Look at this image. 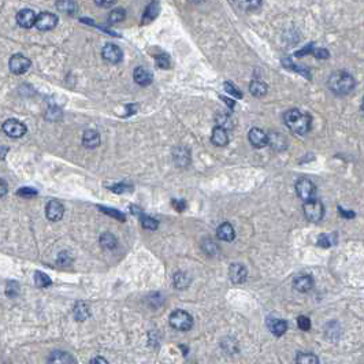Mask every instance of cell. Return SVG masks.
Wrapping results in <instances>:
<instances>
[{
    "label": "cell",
    "instance_id": "1",
    "mask_svg": "<svg viewBox=\"0 0 364 364\" xmlns=\"http://www.w3.org/2000/svg\"><path fill=\"white\" fill-rule=\"evenodd\" d=\"M284 121H285L286 126L298 136L307 134L311 129V117H308L307 114H304L296 108L286 111L284 115Z\"/></svg>",
    "mask_w": 364,
    "mask_h": 364
},
{
    "label": "cell",
    "instance_id": "2",
    "mask_svg": "<svg viewBox=\"0 0 364 364\" xmlns=\"http://www.w3.org/2000/svg\"><path fill=\"white\" fill-rule=\"evenodd\" d=\"M327 85H329L330 91H333L335 95L344 96V95H348V93H351L355 89L356 82L355 78L348 71L341 70L335 71V73L330 75Z\"/></svg>",
    "mask_w": 364,
    "mask_h": 364
},
{
    "label": "cell",
    "instance_id": "3",
    "mask_svg": "<svg viewBox=\"0 0 364 364\" xmlns=\"http://www.w3.org/2000/svg\"><path fill=\"white\" fill-rule=\"evenodd\" d=\"M170 325L176 330L181 331H188L193 326V318L190 314L182 310H177L170 315Z\"/></svg>",
    "mask_w": 364,
    "mask_h": 364
},
{
    "label": "cell",
    "instance_id": "4",
    "mask_svg": "<svg viewBox=\"0 0 364 364\" xmlns=\"http://www.w3.org/2000/svg\"><path fill=\"white\" fill-rule=\"evenodd\" d=\"M296 193H297L298 198L305 203L315 200V184H314L311 180H308V178H300V180L296 182Z\"/></svg>",
    "mask_w": 364,
    "mask_h": 364
},
{
    "label": "cell",
    "instance_id": "5",
    "mask_svg": "<svg viewBox=\"0 0 364 364\" xmlns=\"http://www.w3.org/2000/svg\"><path fill=\"white\" fill-rule=\"evenodd\" d=\"M304 215L310 222H319L325 216V207L318 200L304 203Z\"/></svg>",
    "mask_w": 364,
    "mask_h": 364
},
{
    "label": "cell",
    "instance_id": "6",
    "mask_svg": "<svg viewBox=\"0 0 364 364\" xmlns=\"http://www.w3.org/2000/svg\"><path fill=\"white\" fill-rule=\"evenodd\" d=\"M31 59L23 57L22 53H15L10 59V71L15 75H22L31 69Z\"/></svg>",
    "mask_w": 364,
    "mask_h": 364
},
{
    "label": "cell",
    "instance_id": "7",
    "mask_svg": "<svg viewBox=\"0 0 364 364\" xmlns=\"http://www.w3.org/2000/svg\"><path fill=\"white\" fill-rule=\"evenodd\" d=\"M26 126L18 119H7L3 123V132L11 138H21L26 133Z\"/></svg>",
    "mask_w": 364,
    "mask_h": 364
},
{
    "label": "cell",
    "instance_id": "8",
    "mask_svg": "<svg viewBox=\"0 0 364 364\" xmlns=\"http://www.w3.org/2000/svg\"><path fill=\"white\" fill-rule=\"evenodd\" d=\"M58 25V17L52 13H41L36 17L35 26L41 32L52 31Z\"/></svg>",
    "mask_w": 364,
    "mask_h": 364
},
{
    "label": "cell",
    "instance_id": "9",
    "mask_svg": "<svg viewBox=\"0 0 364 364\" xmlns=\"http://www.w3.org/2000/svg\"><path fill=\"white\" fill-rule=\"evenodd\" d=\"M101 55L104 58L105 61L110 62L113 65H117L119 62H122L123 59V52L122 49L119 48L117 44H105L103 51H101Z\"/></svg>",
    "mask_w": 364,
    "mask_h": 364
},
{
    "label": "cell",
    "instance_id": "10",
    "mask_svg": "<svg viewBox=\"0 0 364 364\" xmlns=\"http://www.w3.org/2000/svg\"><path fill=\"white\" fill-rule=\"evenodd\" d=\"M63 214H65V207L58 200H51V202H48L47 207H45V215H47L48 220H51V222L61 220L63 218Z\"/></svg>",
    "mask_w": 364,
    "mask_h": 364
},
{
    "label": "cell",
    "instance_id": "11",
    "mask_svg": "<svg viewBox=\"0 0 364 364\" xmlns=\"http://www.w3.org/2000/svg\"><path fill=\"white\" fill-rule=\"evenodd\" d=\"M229 276H230V281L233 284H244L246 281V276H248V271L246 268L240 263H234L230 266L229 268Z\"/></svg>",
    "mask_w": 364,
    "mask_h": 364
},
{
    "label": "cell",
    "instance_id": "12",
    "mask_svg": "<svg viewBox=\"0 0 364 364\" xmlns=\"http://www.w3.org/2000/svg\"><path fill=\"white\" fill-rule=\"evenodd\" d=\"M36 17H37V15H36L33 10L23 9L17 14V22L21 27L31 29L32 26H35Z\"/></svg>",
    "mask_w": 364,
    "mask_h": 364
},
{
    "label": "cell",
    "instance_id": "13",
    "mask_svg": "<svg viewBox=\"0 0 364 364\" xmlns=\"http://www.w3.org/2000/svg\"><path fill=\"white\" fill-rule=\"evenodd\" d=\"M248 138H249L250 144L254 145L255 148H263V147H266V145L268 144L267 134H266L262 129H258V127L250 129Z\"/></svg>",
    "mask_w": 364,
    "mask_h": 364
},
{
    "label": "cell",
    "instance_id": "14",
    "mask_svg": "<svg viewBox=\"0 0 364 364\" xmlns=\"http://www.w3.org/2000/svg\"><path fill=\"white\" fill-rule=\"evenodd\" d=\"M267 327L274 335L281 337V335H284V334L286 333V330H288V322L284 319H279V318H268Z\"/></svg>",
    "mask_w": 364,
    "mask_h": 364
},
{
    "label": "cell",
    "instance_id": "15",
    "mask_svg": "<svg viewBox=\"0 0 364 364\" xmlns=\"http://www.w3.org/2000/svg\"><path fill=\"white\" fill-rule=\"evenodd\" d=\"M48 364H75V360L69 352L53 351L48 357Z\"/></svg>",
    "mask_w": 364,
    "mask_h": 364
},
{
    "label": "cell",
    "instance_id": "16",
    "mask_svg": "<svg viewBox=\"0 0 364 364\" xmlns=\"http://www.w3.org/2000/svg\"><path fill=\"white\" fill-rule=\"evenodd\" d=\"M216 237L222 240V241L230 242L236 238V232H234V228L232 225L225 222V223L219 225L218 229H216Z\"/></svg>",
    "mask_w": 364,
    "mask_h": 364
},
{
    "label": "cell",
    "instance_id": "17",
    "mask_svg": "<svg viewBox=\"0 0 364 364\" xmlns=\"http://www.w3.org/2000/svg\"><path fill=\"white\" fill-rule=\"evenodd\" d=\"M133 77H134V81H136L138 85H141V87H147V85H149V83L152 82V79H154L152 73H151L148 69H145V67H137L134 73H133Z\"/></svg>",
    "mask_w": 364,
    "mask_h": 364
},
{
    "label": "cell",
    "instance_id": "18",
    "mask_svg": "<svg viewBox=\"0 0 364 364\" xmlns=\"http://www.w3.org/2000/svg\"><path fill=\"white\" fill-rule=\"evenodd\" d=\"M314 286V279L311 275H298L293 279V288L297 292H308Z\"/></svg>",
    "mask_w": 364,
    "mask_h": 364
},
{
    "label": "cell",
    "instance_id": "19",
    "mask_svg": "<svg viewBox=\"0 0 364 364\" xmlns=\"http://www.w3.org/2000/svg\"><path fill=\"white\" fill-rule=\"evenodd\" d=\"M82 144L83 147L91 149L99 147V145H100V136H99V133H97L96 130H87V132L83 133Z\"/></svg>",
    "mask_w": 364,
    "mask_h": 364
},
{
    "label": "cell",
    "instance_id": "20",
    "mask_svg": "<svg viewBox=\"0 0 364 364\" xmlns=\"http://www.w3.org/2000/svg\"><path fill=\"white\" fill-rule=\"evenodd\" d=\"M211 141H212V144L216 145V147H225V145H228V132L223 130V129H220V127H215L214 132H212V136H211Z\"/></svg>",
    "mask_w": 364,
    "mask_h": 364
},
{
    "label": "cell",
    "instance_id": "21",
    "mask_svg": "<svg viewBox=\"0 0 364 364\" xmlns=\"http://www.w3.org/2000/svg\"><path fill=\"white\" fill-rule=\"evenodd\" d=\"M73 312H74L75 320H78V322H83V320H87L91 316L89 307L83 301H78V303L75 304Z\"/></svg>",
    "mask_w": 364,
    "mask_h": 364
},
{
    "label": "cell",
    "instance_id": "22",
    "mask_svg": "<svg viewBox=\"0 0 364 364\" xmlns=\"http://www.w3.org/2000/svg\"><path fill=\"white\" fill-rule=\"evenodd\" d=\"M174 160L178 166H186L190 162V152L182 147L174 149Z\"/></svg>",
    "mask_w": 364,
    "mask_h": 364
},
{
    "label": "cell",
    "instance_id": "23",
    "mask_svg": "<svg viewBox=\"0 0 364 364\" xmlns=\"http://www.w3.org/2000/svg\"><path fill=\"white\" fill-rule=\"evenodd\" d=\"M216 125L218 126L216 127H220V129H223V130H232L233 127H234V121H233V118L230 117L229 114H226V113H222V114H218L216 115Z\"/></svg>",
    "mask_w": 364,
    "mask_h": 364
},
{
    "label": "cell",
    "instance_id": "24",
    "mask_svg": "<svg viewBox=\"0 0 364 364\" xmlns=\"http://www.w3.org/2000/svg\"><path fill=\"white\" fill-rule=\"evenodd\" d=\"M158 15H159V3L152 2V3L145 9V13L144 15H143V23L152 22Z\"/></svg>",
    "mask_w": 364,
    "mask_h": 364
},
{
    "label": "cell",
    "instance_id": "25",
    "mask_svg": "<svg viewBox=\"0 0 364 364\" xmlns=\"http://www.w3.org/2000/svg\"><path fill=\"white\" fill-rule=\"evenodd\" d=\"M249 92L256 97H262L267 93V85L259 79H255L249 83Z\"/></svg>",
    "mask_w": 364,
    "mask_h": 364
},
{
    "label": "cell",
    "instance_id": "26",
    "mask_svg": "<svg viewBox=\"0 0 364 364\" xmlns=\"http://www.w3.org/2000/svg\"><path fill=\"white\" fill-rule=\"evenodd\" d=\"M100 245L104 248V249H114L118 245V240L115 237L114 234L111 233H104L100 236Z\"/></svg>",
    "mask_w": 364,
    "mask_h": 364
},
{
    "label": "cell",
    "instance_id": "27",
    "mask_svg": "<svg viewBox=\"0 0 364 364\" xmlns=\"http://www.w3.org/2000/svg\"><path fill=\"white\" fill-rule=\"evenodd\" d=\"M296 364H319V359L314 353L303 352V353H298L296 357Z\"/></svg>",
    "mask_w": 364,
    "mask_h": 364
},
{
    "label": "cell",
    "instance_id": "28",
    "mask_svg": "<svg viewBox=\"0 0 364 364\" xmlns=\"http://www.w3.org/2000/svg\"><path fill=\"white\" fill-rule=\"evenodd\" d=\"M189 282H190V278L186 272H177L174 275V286L177 289H185L189 285Z\"/></svg>",
    "mask_w": 364,
    "mask_h": 364
},
{
    "label": "cell",
    "instance_id": "29",
    "mask_svg": "<svg viewBox=\"0 0 364 364\" xmlns=\"http://www.w3.org/2000/svg\"><path fill=\"white\" fill-rule=\"evenodd\" d=\"M35 284H36V286H39V288H47V286H49L51 284H52V281H51V278H49L47 274H44V272L36 271L35 272Z\"/></svg>",
    "mask_w": 364,
    "mask_h": 364
},
{
    "label": "cell",
    "instance_id": "30",
    "mask_svg": "<svg viewBox=\"0 0 364 364\" xmlns=\"http://www.w3.org/2000/svg\"><path fill=\"white\" fill-rule=\"evenodd\" d=\"M126 17V11L123 9H115L113 10L108 15V22L110 23H119L122 22Z\"/></svg>",
    "mask_w": 364,
    "mask_h": 364
},
{
    "label": "cell",
    "instance_id": "31",
    "mask_svg": "<svg viewBox=\"0 0 364 364\" xmlns=\"http://www.w3.org/2000/svg\"><path fill=\"white\" fill-rule=\"evenodd\" d=\"M57 7L63 13L67 14H74L77 11V3L75 2H58Z\"/></svg>",
    "mask_w": 364,
    "mask_h": 364
},
{
    "label": "cell",
    "instance_id": "32",
    "mask_svg": "<svg viewBox=\"0 0 364 364\" xmlns=\"http://www.w3.org/2000/svg\"><path fill=\"white\" fill-rule=\"evenodd\" d=\"M141 225H143V228L147 229V230H156L159 226V222L156 219H154V218H151V216L141 215Z\"/></svg>",
    "mask_w": 364,
    "mask_h": 364
},
{
    "label": "cell",
    "instance_id": "33",
    "mask_svg": "<svg viewBox=\"0 0 364 364\" xmlns=\"http://www.w3.org/2000/svg\"><path fill=\"white\" fill-rule=\"evenodd\" d=\"M334 244H335V234H322L318 241V245L323 248H329Z\"/></svg>",
    "mask_w": 364,
    "mask_h": 364
},
{
    "label": "cell",
    "instance_id": "34",
    "mask_svg": "<svg viewBox=\"0 0 364 364\" xmlns=\"http://www.w3.org/2000/svg\"><path fill=\"white\" fill-rule=\"evenodd\" d=\"M202 246L203 249H204V252L208 255H215L216 252H218V245H216L215 242L211 241V240H204Z\"/></svg>",
    "mask_w": 364,
    "mask_h": 364
},
{
    "label": "cell",
    "instance_id": "35",
    "mask_svg": "<svg viewBox=\"0 0 364 364\" xmlns=\"http://www.w3.org/2000/svg\"><path fill=\"white\" fill-rule=\"evenodd\" d=\"M100 210L103 211V212H105V214H108V215L114 216V218H117V219L121 220V222H125V220H126V218H125V215H123L121 211L113 210V208H105V207H100Z\"/></svg>",
    "mask_w": 364,
    "mask_h": 364
},
{
    "label": "cell",
    "instance_id": "36",
    "mask_svg": "<svg viewBox=\"0 0 364 364\" xmlns=\"http://www.w3.org/2000/svg\"><path fill=\"white\" fill-rule=\"evenodd\" d=\"M297 326L300 327V330H303V331H308V330L311 329V320H310V318H307V316H298L297 318Z\"/></svg>",
    "mask_w": 364,
    "mask_h": 364
},
{
    "label": "cell",
    "instance_id": "37",
    "mask_svg": "<svg viewBox=\"0 0 364 364\" xmlns=\"http://www.w3.org/2000/svg\"><path fill=\"white\" fill-rule=\"evenodd\" d=\"M156 66H159L160 69H169L170 67V58L167 57L166 53H160L156 58Z\"/></svg>",
    "mask_w": 364,
    "mask_h": 364
},
{
    "label": "cell",
    "instance_id": "38",
    "mask_svg": "<svg viewBox=\"0 0 364 364\" xmlns=\"http://www.w3.org/2000/svg\"><path fill=\"white\" fill-rule=\"evenodd\" d=\"M225 89H226V92L230 93L232 96L237 97V99H241L242 97V93L238 91L237 88H236V85H233L232 82H225Z\"/></svg>",
    "mask_w": 364,
    "mask_h": 364
},
{
    "label": "cell",
    "instance_id": "39",
    "mask_svg": "<svg viewBox=\"0 0 364 364\" xmlns=\"http://www.w3.org/2000/svg\"><path fill=\"white\" fill-rule=\"evenodd\" d=\"M110 189L113 192H115V193H125V192H132L133 190L132 185L127 184H117L114 185V186H111Z\"/></svg>",
    "mask_w": 364,
    "mask_h": 364
},
{
    "label": "cell",
    "instance_id": "40",
    "mask_svg": "<svg viewBox=\"0 0 364 364\" xmlns=\"http://www.w3.org/2000/svg\"><path fill=\"white\" fill-rule=\"evenodd\" d=\"M70 263H71V258L70 255H69V252H66V250L61 252L59 256H58V264H59V266H69Z\"/></svg>",
    "mask_w": 364,
    "mask_h": 364
},
{
    "label": "cell",
    "instance_id": "41",
    "mask_svg": "<svg viewBox=\"0 0 364 364\" xmlns=\"http://www.w3.org/2000/svg\"><path fill=\"white\" fill-rule=\"evenodd\" d=\"M19 292V286H18L17 282H9L7 284V289H6V293L10 297H15Z\"/></svg>",
    "mask_w": 364,
    "mask_h": 364
},
{
    "label": "cell",
    "instance_id": "42",
    "mask_svg": "<svg viewBox=\"0 0 364 364\" xmlns=\"http://www.w3.org/2000/svg\"><path fill=\"white\" fill-rule=\"evenodd\" d=\"M18 194H19L21 198H35L36 194H37V190L32 188H22L18 190Z\"/></svg>",
    "mask_w": 364,
    "mask_h": 364
},
{
    "label": "cell",
    "instance_id": "43",
    "mask_svg": "<svg viewBox=\"0 0 364 364\" xmlns=\"http://www.w3.org/2000/svg\"><path fill=\"white\" fill-rule=\"evenodd\" d=\"M338 212H340V215L344 216V218H347V219H353V218L356 216V214L353 212V211L342 210V207H338Z\"/></svg>",
    "mask_w": 364,
    "mask_h": 364
},
{
    "label": "cell",
    "instance_id": "44",
    "mask_svg": "<svg viewBox=\"0 0 364 364\" xmlns=\"http://www.w3.org/2000/svg\"><path fill=\"white\" fill-rule=\"evenodd\" d=\"M314 55H315L318 59H327V58L330 57L327 49H315V51H314Z\"/></svg>",
    "mask_w": 364,
    "mask_h": 364
},
{
    "label": "cell",
    "instance_id": "45",
    "mask_svg": "<svg viewBox=\"0 0 364 364\" xmlns=\"http://www.w3.org/2000/svg\"><path fill=\"white\" fill-rule=\"evenodd\" d=\"M173 206L176 207L177 211H184L185 207H186V204H185L184 200H180V202H177V200H173Z\"/></svg>",
    "mask_w": 364,
    "mask_h": 364
},
{
    "label": "cell",
    "instance_id": "46",
    "mask_svg": "<svg viewBox=\"0 0 364 364\" xmlns=\"http://www.w3.org/2000/svg\"><path fill=\"white\" fill-rule=\"evenodd\" d=\"M6 193H7V184L5 180L0 178V198H3Z\"/></svg>",
    "mask_w": 364,
    "mask_h": 364
},
{
    "label": "cell",
    "instance_id": "47",
    "mask_svg": "<svg viewBox=\"0 0 364 364\" xmlns=\"http://www.w3.org/2000/svg\"><path fill=\"white\" fill-rule=\"evenodd\" d=\"M89 364H108V361L104 359V357H101V356H97V357H95V359L91 360V363Z\"/></svg>",
    "mask_w": 364,
    "mask_h": 364
},
{
    "label": "cell",
    "instance_id": "48",
    "mask_svg": "<svg viewBox=\"0 0 364 364\" xmlns=\"http://www.w3.org/2000/svg\"><path fill=\"white\" fill-rule=\"evenodd\" d=\"M96 5L100 7H111L115 5V2H96Z\"/></svg>",
    "mask_w": 364,
    "mask_h": 364
},
{
    "label": "cell",
    "instance_id": "49",
    "mask_svg": "<svg viewBox=\"0 0 364 364\" xmlns=\"http://www.w3.org/2000/svg\"><path fill=\"white\" fill-rule=\"evenodd\" d=\"M220 99H222V100H223L225 103H226V104L230 107V108H234V100H229L228 97H225V96H220Z\"/></svg>",
    "mask_w": 364,
    "mask_h": 364
}]
</instances>
